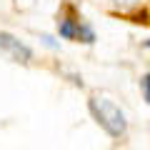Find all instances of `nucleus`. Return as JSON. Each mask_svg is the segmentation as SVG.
Segmentation results:
<instances>
[{
	"mask_svg": "<svg viewBox=\"0 0 150 150\" xmlns=\"http://www.w3.org/2000/svg\"><path fill=\"white\" fill-rule=\"evenodd\" d=\"M88 108H90L95 123L100 125L110 138H123V135H125V130H128L125 112L120 110L112 100H108V98H90Z\"/></svg>",
	"mask_w": 150,
	"mask_h": 150,
	"instance_id": "nucleus-1",
	"label": "nucleus"
},
{
	"mask_svg": "<svg viewBox=\"0 0 150 150\" xmlns=\"http://www.w3.org/2000/svg\"><path fill=\"white\" fill-rule=\"evenodd\" d=\"M0 53L8 55L15 63H30V58H33V50L10 33H0Z\"/></svg>",
	"mask_w": 150,
	"mask_h": 150,
	"instance_id": "nucleus-2",
	"label": "nucleus"
},
{
	"mask_svg": "<svg viewBox=\"0 0 150 150\" xmlns=\"http://www.w3.org/2000/svg\"><path fill=\"white\" fill-rule=\"evenodd\" d=\"M78 25H80V18H60L58 20V35L63 40H78Z\"/></svg>",
	"mask_w": 150,
	"mask_h": 150,
	"instance_id": "nucleus-3",
	"label": "nucleus"
},
{
	"mask_svg": "<svg viewBox=\"0 0 150 150\" xmlns=\"http://www.w3.org/2000/svg\"><path fill=\"white\" fill-rule=\"evenodd\" d=\"M78 40H83V43H88V45L95 43V30H93L88 23H83V20H80V25H78Z\"/></svg>",
	"mask_w": 150,
	"mask_h": 150,
	"instance_id": "nucleus-4",
	"label": "nucleus"
},
{
	"mask_svg": "<svg viewBox=\"0 0 150 150\" xmlns=\"http://www.w3.org/2000/svg\"><path fill=\"white\" fill-rule=\"evenodd\" d=\"M110 3L118 8V10H133V8H138L140 0H110Z\"/></svg>",
	"mask_w": 150,
	"mask_h": 150,
	"instance_id": "nucleus-5",
	"label": "nucleus"
},
{
	"mask_svg": "<svg viewBox=\"0 0 150 150\" xmlns=\"http://www.w3.org/2000/svg\"><path fill=\"white\" fill-rule=\"evenodd\" d=\"M140 90H143V98H145V103L150 105V73L140 78Z\"/></svg>",
	"mask_w": 150,
	"mask_h": 150,
	"instance_id": "nucleus-6",
	"label": "nucleus"
},
{
	"mask_svg": "<svg viewBox=\"0 0 150 150\" xmlns=\"http://www.w3.org/2000/svg\"><path fill=\"white\" fill-rule=\"evenodd\" d=\"M43 43L48 45V48H58V43H55V40H53L50 35H43Z\"/></svg>",
	"mask_w": 150,
	"mask_h": 150,
	"instance_id": "nucleus-7",
	"label": "nucleus"
},
{
	"mask_svg": "<svg viewBox=\"0 0 150 150\" xmlns=\"http://www.w3.org/2000/svg\"><path fill=\"white\" fill-rule=\"evenodd\" d=\"M145 48H148V50H150V40H145Z\"/></svg>",
	"mask_w": 150,
	"mask_h": 150,
	"instance_id": "nucleus-8",
	"label": "nucleus"
}]
</instances>
